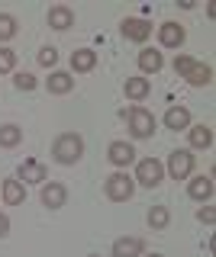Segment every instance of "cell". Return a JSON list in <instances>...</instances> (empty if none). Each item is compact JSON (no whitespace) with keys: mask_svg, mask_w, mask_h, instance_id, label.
Segmentation results:
<instances>
[{"mask_svg":"<svg viewBox=\"0 0 216 257\" xmlns=\"http://www.w3.org/2000/svg\"><path fill=\"white\" fill-rule=\"evenodd\" d=\"M174 74L184 77L190 87H210L213 84V68L203 61H194L190 55H178L174 58Z\"/></svg>","mask_w":216,"mask_h":257,"instance_id":"6da1fadb","label":"cell"},{"mask_svg":"<svg viewBox=\"0 0 216 257\" xmlns=\"http://www.w3.org/2000/svg\"><path fill=\"white\" fill-rule=\"evenodd\" d=\"M52 158H55V164H65V167L78 164L84 158V139L78 132H61L52 142Z\"/></svg>","mask_w":216,"mask_h":257,"instance_id":"7a4b0ae2","label":"cell"},{"mask_svg":"<svg viewBox=\"0 0 216 257\" xmlns=\"http://www.w3.org/2000/svg\"><path fill=\"white\" fill-rule=\"evenodd\" d=\"M155 116L146 106H129L126 109V128H129L132 139H152L155 135Z\"/></svg>","mask_w":216,"mask_h":257,"instance_id":"3957f363","label":"cell"},{"mask_svg":"<svg viewBox=\"0 0 216 257\" xmlns=\"http://www.w3.org/2000/svg\"><path fill=\"white\" fill-rule=\"evenodd\" d=\"M103 193H107V199H113V203H126L135 193V180L126 171H113L103 180Z\"/></svg>","mask_w":216,"mask_h":257,"instance_id":"277c9868","label":"cell"},{"mask_svg":"<svg viewBox=\"0 0 216 257\" xmlns=\"http://www.w3.org/2000/svg\"><path fill=\"white\" fill-rule=\"evenodd\" d=\"M139 187H146V190H155L158 183L165 180V164L158 158H142L139 164H135V177H132Z\"/></svg>","mask_w":216,"mask_h":257,"instance_id":"5b68a950","label":"cell"},{"mask_svg":"<svg viewBox=\"0 0 216 257\" xmlns=\"http://www.w3.org/2000/svg\"><path fill=\"white\" fill-rule=\"evenodd\" d=\"M194 164H197V158L190 155V148H174L168 155V174H171V180H187L194 174Z\"/></svg>","mask_w":216,"mask_h":257,"instance_id":"8992f818","label":"cell"},{"mask_svg":"<svg viewBox=\"0 0 216 257\" xmlns=\"http://www.w3.org/2000/svg\"><path fill=\"white\" fill-rule=\"evenodd\" d=\"M119 32H123V39H129V42H146L152 36V23L142 20V16H126V20L119 23Z\"/></svg>","mask_w":216,"mask_h":257,"instance_id":"52a82bcc","label":"cell"},{"mask_svg":"<svg viewBox=\"0 0 216 257\" xmlns=\"http://www.w3.org/2000/svg\"><path fill=\"white\" fill-rule=\"evenodd\" d=\"M39 199H42V206H49V209H61L68 203V190H65V183H58V180H45L42 183V190H39Z\"/></svg>","mask_w":216,"mask_h":257,"instance_id":"ba28073f","label":"cell"},{"mask_svg":"<svg viewBox=\"0 0 216 257\" xmlns=\"http://www.w3.org/2000/svg\"><path fill=\"white\" fill-rule=\"evenodd\" d=\"M184 39H187V29H184L181 23L168 20V23H162V26H158V42H162L165 48H181Z\"/></svg>","mask_w":216,"mask_h":257,"instance_id":"9c48e42d","label":"cell"},{"mask_svg":"<svg viewBox=\"0 0 216 257\" xmlns=\"http://www.w3.org/2000/svg\"><path fill=\"white\" fill-rule=\"evenodd\" d=\"M187 196L197 199V203H206L213 196V174H197L187 180Z\"/></svg>","mask_w":216,"mask_h":257,"instance_id":"30bf717a","label":"cell"},{"mask_svg":"<svg viewBox=\"0 0 216 257\" xmlns=\"http://www.w3.org/2000/svg\"><path fill=\"white\" fill-rule=\"evenodd\" d=\"M0 196H4L7 206H20L26 203V183L17 180V177H7L4 183H0Z\"/></svg>","mask_w":216,"mask_h":257,"instance_id":"8fae6325","label":"cell"},{"mask_svg":"<svg viewBox=\"0 0 216 257\" xmlns=\"http://www.w3.org/2000/svg\"><path fill=\"white\" fill-rule=\"evenodd\" d=\"M107 158H110V164H116L119 171H123V167H129L132 161H135V148H132L129 142H110Z\"/></svg>","mask_w":216,"mask_h":257,"instance_id":"7c38bea8","label":"cell"},{"mask_svg":"<svg viewBox=\"0 0 216 257\" xmlns=\"http://www.w3.org/2000/svg\"><path fill=\"white\" fill-rule=\"evenodd\" d=\"M49 26L55 29V32H65V29H71L75 26V10L71 7H65V4H55V7H49Z\"/></svg>","mask_w":216,"mask_h":257,"instance_id":"4fadbf2b","label":"cell"},{"mask_svg":"<svg viewBox=\"0 0 216 257\" xmlns=\"http://www.w3.org/2000/svg\"><path fill=\"white\" fill-rule=\"evenodd\" d=\"M142 251H146V241L135 238V235H126V238L113 241V257H142Z\"/></svg>","mask_w":216,"mask_h":257,"instance_id":"5bb4252c","label":"cell"},{"mask_svg":"<svg viewBox=\"0 0 216 257\" xmlns=\"http://www.w3.org/2000/svg\"><path fill=\"white\" fill-rule=\"evenodd\" d=\"M94 68H97V52L94 48H75L71 52V71L75 74H87Z\"/></svg>","mask_w":216,"mask_h":257,"instance_id":"9a60e30c","label":"cell"},{"mask_svg":"<svg viewBox=\"0 0 216 257\" xmlns=\"http://www.w3.org/2000/svg\"><path fill=\"white\" fill-rule=\"evenodd\" d=\"M45 177H49V171H45V164H39V161H23L20 164V174H17V180L23 183H45Z\"/></svg>","mask_w":216,"mask_h":257,"instance_id":"2e32d148","label":"cell"},{"mask_svg":"<svg viewBox=\"0 0 216 257\" xmlns=\"http://www.w3.org/2000/svg\"><path fill=\"white\" fill-rule=\"evenodd\" d=\"M165 128H171V132H187L190 128V109L187 106H171L165 112Z\"/></svg>","mask_w":216,"mask_h":257,"instance_id":"e0dca14e","label":"cell"},{"mask_svg":"<svg viewBox=\"0 0 216 257\" xmlns=\"http://www.w3.org/2000/svg\"><path fill=\"white\" fill-rule=\"evenodd\" d=\"M162 68H165V55L162 52H155V48H142V52H139V71H142V77H146V74H158Z\"/></svg>","mask_w":216,"mask_h":257,"instance_id":"ac0fdd59","label":"cell"},{"mask_svg":"<svg viewBox=\"0 0 216 257\" xmlns=\"http://www.w3.org/2000/svg\"><path fill=\"white\" fill-rule=\"evenodd\" d=\"M45 87H49V93H71L75 90V74H68V71H52L49 80H45Z\"/></svg>","mask_w":216,"mask_h":257,"instance_id":"d6986e66","label":"cell"},{"mask_svg":"<svg viewBox=\"0 0 216 257\" xmlns=\"http://www.w3.org/2000/svg\"><path fill=\"white\" fill-rule=\"evenodd\" d=\"M123 93L129 96V100H146V96L152 93V80L149 77H126V84H123Z\"/></svg>","mask_w":216,"mask_h":257,"instance_id":"ffe728a7","label":"cell"},{"mask_svg":"<svg viewBox=\"0 0 216 257\" xmlns=\"http://www.w3.org/2000/svg\"><path fill=\"white\" fill-rule=\"evenodd\" d=\"M187 135H190V148H197V151H206L213 145V128L210 125H190L187 128Z\"/></svg>","mask_w":216,"mask_h":257,"instance_id":"44dd1931","label":"cell"},{"mask_svg":"<svg viewBox=\"0 0 216 257\" xmlns=\"http://www.w3.org/2000/svg\"><path fill=\"white\" fill-rule=\"evenodd\" d=\"M23 142V128L17 122H4L0 125V148H17Z\"/></svg>","mask_w":216,"mask_h":257,"instance_id":"7402d4cb","label":"cell"},{"mask_svg":"<svg viewBox=\"0 0 216 257\" xmlns=\"http://www.w3.org/2000/svg\"><path fill=\"white\" fill-rule=\"evenodd\" d=\"M168 222H171V212H168V206H152V209H149V225H152L155 231L168 228Z\"/></svg>","mask_w":216,"mask_h":257,"instance_id":"603a6c76","label":"cell"},{"mask_svg":"<svg viewBox=\"0 0 216 257\" xmlns=\"http://www.w3.org/2000/svg\"><path fill=\"white\" fill-rule=\"evenodd\" d=\"M13 36H17V16L0 13V42H10Z\"/></svg>","mask_w":216,"mask_h":257,"instance_id":"cb8c5ba5","label":"cell"},{"mask_svg":"<svg viewBox=\"0 0 216 257\" xmlns=\"http://www.w3.org/2000/svg\"><path fill=\"white\" fill-rule=\"evenodd\" d=\"M13 87H17V90H23V93H29V90H36V87H39V80L29 74V71H20V74L13 77Z\"/></svg>","mask_w":216,"mask_h":257,"instance_id":"d4e9b609","label":"cell"},{"mask_svg":"<svg viewBox=\"0 0 216 257\" xmlns=\"http://www.w3.org/2000/svg\"><path fill=\"white\" fill-rule=\"evenodd\" d=\"M17 68V52L13 48H0V74H10V71Z\"/></svg>","mask_w":216,"mask_h":257,"instance_id":"484cf974","label":"cell"},{"mask_svg":"<svg viewBox=\"0 0 216 257\" xmlns=\"http://www.w3.org/2000/svg\"><path fill=\"white\" fill-rule=\"evenodd\" d=\"M39 64H42V68H55V64H58V48L45 45L42 52H39Z\"/></svg>","mask_w":216,"mask_h":257,"instance_id":"4316f807","label":"cell"},{"mask_svg":"<svg viewBox=\"0 0 216 257\" xmlns=\"http://www.w3.org/2000/svg\"><path fill=\"white\" fill-rule=\"evenodd\" d=\"M197 219L203 222V225H213V222H216V212H213V206H203V209L197 212Z\"/></svg>","mask_w":216,"mask_h":257,"instance_id":"83f0119b","label":"cell"},{"mask_svg":"<svg viewBox=\"0 0 216 257\" xmlns=\"http://www.w3.org/2000/svg\"><path fill=\"white\" fill-rule=\"evenodd\" d=\"M7 235H10V219L0 212V238H7Z\"/></svg>","mask_w":216,"mask_h":257,"instance_id":"f1b7e54d","label":"cell"},{"mask_svg":"<svg viewBox=\"0 0 216 257\" xmlns=\"http://www.w3.org/2000/svg\"><path fill=\"white\" fill-rule=\"evenodd\" d=\"M142 257H162V254H142Z\"/></svg>","mask_w":216,"mask_h":257,"instance_id":"f546056e","label":"cell"},{"mask_svg":"<svg viewBox=\"0 0 216 257\" xmlns=\"http://www.w3.org/2000/svg\"><path fill=\"white\" fill-rule=\"evenodd\" d=\"M87 257H100V254H87Z\"/></svg>","mask_w":216,"mask_h":257,"instance_id":"4dcf8cb0","label":"cell"}]
</instances>
